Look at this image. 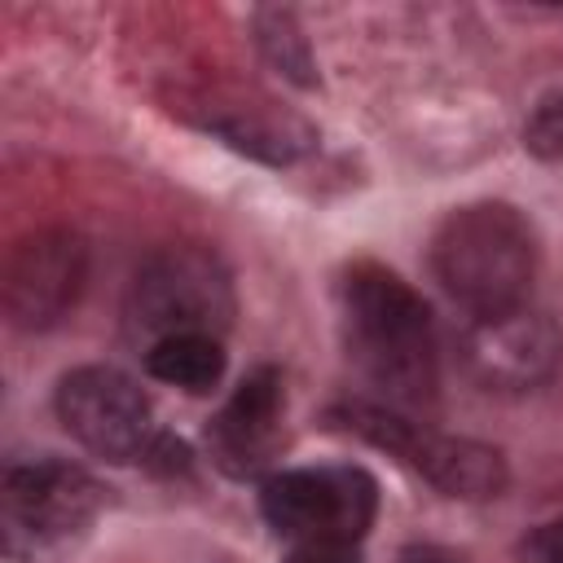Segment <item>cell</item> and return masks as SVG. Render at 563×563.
<instances>
[{"instance_id":"obj_1","label":"cell","mask_w":563,"mask_h":563,"mask_svg":"<svg viewBox=\"0 0 563 563\" xmlns=\"http://www.w3.org/2000/svg\"><path fill=\"white\" fill-rule=\"evenodd\" d=\"M347 352L383 391V405L413 409L435 396V325L427 299L374 260H356L339 282Z\"/></svg>"},{"instance_id":"obj_2","label":"cell","mask_w":563,"mask_h":563,"mask_svg":"<svg viewBox=\"0 0 563 563\" xmlns=\"http://www.w3.org/2000/svg\"><path fill=\"white\" fill-rule=\"evenodd\" d=\"M435 282L471 317L528 303L537 277V233L510 202H471L444 216L431 238Z\"/></svg>"},{"instance_id":"obj_3","label":"cell","mask_w":563,"mask_h":563,"mask_svg":"<svg viewBox=\"0 0 563 563\" xmlns=\"http://www.w3.org/2000/svg\"><path fill=\"white\" fill-rule=\"evenodd\" d=\"M106 493L101 484L62 457H40L9 466L0 484V537L9 559H53L70 550L97 519Z\"/></svg>"},{"instance_id":"obj_4","label":"cell","mask_w":563,"mask_h":563,"mask_svg":"<svg viewBox=\"0 0 563 563\" xmlns=\"http://www.w3.org/2000/svg\"><path fill=\"white\" fill-rule=\"evenodd\" d=\"M233 321V282L211 251L167 246L150 255L128 290V325L150 343L167 334H216Z\"/></svg>"},{"instance_id":"obj_5","label":"cell","mask_w":563,"mask_h":563,"mask_svg":"<svg viewBox=\"0 0 563 563\" xmlns=\"http://www.w3.org/2000/svg\"><path fill=\"white\" fill-rule=\"evenodd\" d=\"M273 532L299 541H361L378 515V479L365 466H299L260 484Z\"/></svg>"},{"instance_id":"obj_6","label":"cell","mask_w":563,"mask_h":563,"mask_svg":"<svg viewBox=\"0 0 563 563\" xmlns=\"http://www.w3.org/2000/svg\"><path fill=\"white\" fill-rule=\"evenodd\" d=\"M57 418L62 427L106 462L145 457L154 444L150 400L145 391L114 365H79L57 383Z\"/></svg>"},{"instance_id":"obj_7","label":"cell","mask_w":563,"mask_h":563,"mask_svg":"<svg viewBox=\"0 0 563 563\" xmlns=\"http://www.w3.org/2000/svg\"><path fill=\"white\" fill-rule=\"evenodd\" d=\"M462 369L488 387V391H532L541 387L559 361H563V330L519 303L506 312H488V317H471V325L462 330Z\"/></svg>"},{"instance_id":"obj_8","label":"cell","mask_w":563,"mask_h":563,"mask_svg":"<svg viewBox=\"0 0 563 563\" xmlns=\"http://www.w3.org/2000/svg\"><path fill=\"white\" fill-rule=\"evenodd\" d=\"M88 277V246L70 229H40L22 238L4 260V312L18 330L57 325Z\"/></svg>"},{"instance_id":"obj_9","label":"cell","mask_w":563,"mask_h":563,"mask_svg":"<svg viewBox=\"0 0 563 563\" xmlns=\"http://www.w3.org/2000/svg\"><path fill=\"white\" fill-rule=\"evenodd\" d=\"M282 409H286V387L273 365L251 369L238 391L224 400V409L207 422V449L220 471L233 479L260 475L277 444H282Z\"/></svg>"},{"instance_id":"obj_10","label":"cell","mask_w":563,"mask_h":563,"mask_svg":"<svg viewBox=\"0 0 563 563\" xmlns=\"http://www.w3.org/2000/svg\"><path fill=\"white\" fill-rule=\"evenodd\" d=\"M400 462H409L444 497L484 501L506 488V457L493 444H479L466 435H440V431L418 427L409 449L400 453Z\"/></svg>"},{"instance_id":"obj_11","label":"cell","mask_w":563,"mask_h":563,"mask_svg":"<svg viewBox=\"0 0 563 563\" xmlns=\"http://www.w3.org/2000/svg\"><path fill=\"white\" fill-rule=\"evenodd\" d=\"M145 374L180 391H211L224 374V347L216 334H167L145 347Z\"/></svg>"},{"instance_id":"obj_12","label":"cell","mask_w":563,"mask_h":563,"mask_svg":"<svg viewBox=\"0 0 563 563\" xmlns=\"http://www.w3.org/2000/svg\"><path fill=\"white\" fill-rule=\"evenodd\" d=\"M255 40L264 48V57L295 84L312 88L317 84V70H312V53H308V40L303 31L295 26V18L286 9H264L255 13Z\"/></svg>"},{"instance_id":"obj_13","label":"cell","mask_w":563,"mask_h":563,"mask_svg":"<svg viewBox=\"0 0 563 563\" xmlns=\"http://www.w3.org/2000/svg\"><path fill=\"white\" fill-rule=\"evenodd\" d=\"M523 145H528V154H537L545 163H559L563 158V88L559 92H545L532 106V114L523 123Z\"/></svg>"},{"instance_id":"obj_14","label":"cell","mask_w":563,"mask_h":563,"mask_svg":"<svg viewBox=\"0 0 563 563\" xmlns=\"http://www.w3.org/2000/svg\"><path fill=\"white\" fill-rule=\"evenodd\" d=\"M286 563H365L352 541H299Z\"/></svg>"},{"instance_id":"obj_15","label":"cell","mask_w":563,"mask_h":563,"mask_svg":"<svg viewBox=\"0 0 563 563\" xmlns=\"http://www.w3.org/2000/svg\"><path fill=\"white\" fill-rule=\"evenodd\" d=\"M523 554H528V563H563V519L537 528V532L528 537Z\"/></svg>"},{"instance_id":"obj_16","label":"cell","mask_w":563,"mask_h":563,"mask_svg":"<svg viewBox=\"0 0 563 563\" xmlns=\"http://www.w3.org/2000/svg\"><path fill=\"white\" fill-rule=\"evenodd\" d=\"M400 563H462V559L449 554V550H435V545H409L400 554Z\"/></svg>"}]
</instances>
